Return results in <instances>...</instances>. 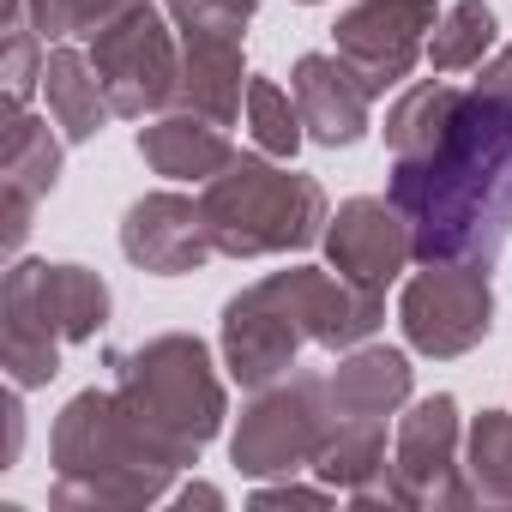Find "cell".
Returning <instances> with one entry per match:
<instances>
[{
  "mask_svg": "<svg viewBox=\"0 0 512 512\" xmlns=\"http://www.w3.org/2000/svg\"><path fill=\"white\" fill-rule=\"evenodd\" d=\"M332 494L326 488H296V482H284V488H260L253 494V506H326Z\"/></svg>",
  "mask_w": 512,
  "mask_h": 512,
  "instance_id": "28",
  "label": "cell"
},
{
  "mask_svg": "<svg viewBox=\"0 0 512 512\" xmlns=\"http://www.w3.org/2000/svg\"><path fill=\"white\" fill-rule=\"evenodd\" d=\"M338 428L332 410V386L314 374H296L284 386H260L229 434V458L241 476H290V470H314V458L326 452Z\"/></svg>",
  "mask_w": 512,
  "mask_h": 512,
  "instance_id": "7",
  "label": "cell"
},
{
  "mask_svg": "<svg viewBox=\"0 0 512 512\" xmlns=\"http://www.w3.org/2000/svg\"><path fill=\"white\" fill-rule=\"evenodd\" d=\"M55 506H151L169 494L175 464L133 422L121 392H79L55 422Z\"/></svg>",
  "mask_w": 512,
  "mask_h": 512,
  "instance_id": "3",
  "label": "cell"
},
{
  "mask_svg": "<svg viewBox=\"0 0 512 512\" xmlns=\"http://www.w3.org/2000/svg\"><path fill=\"white\" fill-rule=\"evenodd\" d=\"M91 67H97L115 115H127V121L175 103V85H181L175 37H169V25H163V13L151 0H133L127 13H115L91 37Z\"/></svg>",
  "mask_w": 512,
  "mask_h": 512,
  "instance_id": "8",
  "label": "cell"
},
{
  "mask_svg": "<svg viewBox=\"0 0 512 512\" xmlns=\"http://www.w3.org/2000/svg\"><path fill=\"white\" fill-rule=\"evenodd\" d=\"M434 0H356L350 13H338L332 43L338 55L362 73V85L374 97H386L398 79H410L422 37L434 31Z\"/></svg>",
  "mask_w": 512,
  "mask_h": 512,
  "instance_id": "10",
  "label": "cell"
},
{
  "mask_svg": "<svg viewBox=\"0 0 512 512\" xmlns=\"http://www.w3.org/2000/svg\"><path fill=\"white\" fill-rule=\"evenodd\" d=\"M464 476L476 500L512 506V410H482L464 440Z\"/></svg>",
  "mask_w": 512,
  "mask_h": 512,
  "instance_id": "21",
  "label": "cell"
},
{
  "mask_svg": "<svg viewBox=\"0 0 512 512\" xmlns=\"http://www.w3.org/2000/svg\"><path fill=\"white\" fill-rule=\"evenodd\" d=\"M290 97L302 109V127L314 145L326 151H344L368 133V103L374 91L362 85V73L332 49V55H302L296 73H290Z\"/></svg>",
  "mask_w": 512,
  "mask_h": 512,
  "instance_id": "14",
  "label": "cell"
},
{
  "mask_svg": "<svg viewBox=\"0 0 512 512\" xmlns=\"http://www.w3.org/2000/svg\"><path fill=\"white\" fill-rule=\"evenodd\" d=\"M115 368H121L115 392L133 410V422L163 446V458L175 470H187L199 458V446H211L223 416H229L211 350L199 338H187V332H163V338L127 350Z\"/></svg>",
  "mask_w": 512,
  "mask_h": 512,
  "instance_id": "5",
  "label": "cell"
},
{
  "mask_svg": "<svg viewBox=\"0 0 512 512\" xmlns=\"http://www.w3.org/2000/svg\"><path fill=\"white\" fill-rule=\"evenodd\" d=\"M121 253L151 278H181L211 260L217 241H211L205 205H193L181 193H145L121 217Z\"/></svg>",
  "mask_w": 512,
  "mask_h": 512,
  "instance_id": "13",
  "label": "cell"
},
{
  "mask_svg": "<svg viewBox=\"0 0 512 512\" xmlns=\"http://www.w3.org/2000/svg\"><path fill=\"white\" fill-rule=\"evenodd\" d=\"M247 67H241V37H211V31H181V85L175 103L187 115H205L229 127L241 115Z\"/></svg>",
  "mask_w": 512,
  "mask_h": 512,
  "instance_id": "16",
  "label": "cell"
},
{
  "mask_svg": "<svg viewBox=\"0 0 512 512\" xmlns=\"http://www.w3.org/2000/svg\"><path fill=\"white\" fill-rule=\"evenodd\" d=\"M332 410L350 422H386L398 404H410V356L404 350H350L332 374Z\"/></svg>",
  "mask_w": 512,
  "mask_h": 512,
  "instance_id": "17",
  "label": "cell"
},
{
  "mask_svg": "<svg viewBox=\"0 0 512 512\" xmlns=\"http://www.w3.org/2000/svg\"><path fill=\"white\" fill-rule=\"evenodd\" d=\"M494 49V13L482 0H458L446 7L428 31V67L434 73H464V67H482V55Z\"/></svg>",
  "mask_w": 512,
  "mask_h": 512,
  "instance_id": "22",
  "label": "cell"
},
{
  "mask_svg": "<svg viewBox=\"0 0 512 512\" xmlns=\"http://www.w3.org/2000/svg\"><path fill=\"white\" fill-rule=\"evenodd\" d=\"M326 260L338 278L362 290H386L416 260V235L392 199H344L338 217L326 223Z\"/></svg>",
  "mask_w": 512,
  "mask_h": 512,
  "instance_id": "12",
  "label": "cell"
},
{
  "mask_svg": "<svg viewBox=\"0 0 512 512\" xmlns=\"http://www.w3.org/2000/svg\"><path fill=\"white\" fill-rule=\"evenodd\" d=\"M458 440H464L458 404L446 392L410 404V416L398 422V452H392V470L410 488V506H470L476 500L464 458H458Z\"/></svg>",
  "mask_w": 512,
  "mask_h": 512,
  "instance_id": "11",
  "label": "cell"
},
{
  "mask_svg": "<svg viewBox=\"0 0 512 512\" xmlns=\"http://www.w3.org/2000/svg\"><path fill=\"white\" fill-rule=\"evenodd\" d=\"M181 506H223V494L205 488V482H193V488H181Z\"/></svg>",
  "mask_w": 512,
  "mask_h": 512,
  "instance_id": "29",
  "label": "cell"
},
{
  "mask_svg": "<svg viewBox=\"0 0 512 512\" xmlns=\"http://www.w3.org/2000/svg\"><path fill=\"white\" fill-rule=\"evenodd\" d=\"M211 241L229 260H266V253H302L326 241V193L314 175L278 169L266 157H229L199 193Z\"/></svg>",
  "mask_w": 512,
  "mask_h": 512,
  "instance_id": "6",
  "label": "cell"
},
{
  "mask_svg": "<svg viewBox=\"0 0 512 512\" xmlns=\"http://www.w3.org/2000/svg\"><path fill=\"white\" fill-rule=\"evenodd\" d=\"M127 7H133V0H31V25L49 43H61V37H97Z\"/></svg>",
  "mask_w": 512,
  "mask_h": 512,
  "instance_id": "25",
  "label": "cell"
},
{
  "mask_svg": "<svg viewBox=\"0 0 512 512\" xmlns=\"http://www.w3.org/2000/svg\"><path fill=\"white\" fill-rule=\"evenodd\" d=\"M247 127H253V145H260L266 157H296L302 139H308L302 109L272 79H247Z\"/></svg>",
  "mask_w": 512,
  "mask_h": 512,
  "instance_id": "24",
  "label": "cell"
},
{
  "mask_svg": "<svg viewBox=\"0 0 512 512\" xmlns=\"http://www.w3.org/2000/svg\"><path fill=\"white\" fill-rule=\"evenodd\" d=\"M139 157L157 169V175H169V181H211L217 169H229V139H223V127L217 121H205V115H163V121H151V127H139Z\"/></svg>",
  "mask_w": 512,
  "mask_h": 512,
  "instance_id": "18",
  "label": "cell"
},
{
  "mask_svg": "<svg viewBox=\"0 0 512 512\" xmlns=\"http://www.w3.org/2000/svg\"><path fill=\"white\" fill-rule=\"evenodd\" d=\"M109 326V284L85 266L19 260L0 284V362L13 386H49L61 344H85Z\"/></svg>",
  "mask_w": 512,
  "mask_h": 512,
  "instance_id": "4",
  "label": "cell"
},
{
  "mask_svg": "<svg viewBox=\"0 0 512 512\" xmlns=\"http://www.w3.org/2000/svg\"><path fill=\"white\" fill-rule=\"evenodd\" d=\"M386 320V290H362L350 278L296 266V272H272L260 284H247L241 296H229L223 308V368L235 386L260 392L278 386L302 344H326V350H356L362 338H374Z\"/></svg>",
  "mask_w": 512,
  "mask_h": 512,
  "instance_id": "2",
  "label": "cell"
},
{
  "mask_svg": "<svg viewBox=\"0 0 512 512\" xmlns=\"http://www.w3.org/2000/svg\"><path fill=\"white\" fill-rule=\"evenodd\" d=\"M452 103H458V85H440V79L410 85V91L392 103V115H386V145H392V157H416V151H428V145L440 139Z\"/></svg>",
  "mask_w": 512,
  "mask_h": 512,
  "instance_id": "23",
  "label": "cell"
},
{
  "mask_svg": "<svg viewBox=\"0 0 512 512\" xmlns=\"http://www.w3.org/2000/svg\"><path fill=\"white\" fill-rule=\"evenodd\" d=\"M0 79H7V115H19L31 103V85H43V55H37V25L31 19L7 25V67H0Z\"/></svg>",
  "mask_w": 512,
  "mask_h": 512,
  "instance_id": "26",
  "label": "cell"
},
{
  "mask_svg": "<svg viewBox=\"0 0 512 512\" xmlns=\"http://www.w3.org/2000/svg\"><path fill=\"white\" fill-rule=\"evenodd\" d=\"M398 326L404 344L452 362L464 350H476L494 326V290H488V266H458V260H434L428 272H416L404 284L398 302Z\"/></svg>",
  "mask_w": 512,
  "mask_h": 512,
  "instance_id": "9",
  "label": "cell"
},
{
  "mask_svg": "<svg viewBox=\"0 0 512 512\" xmlns=\"http://www.w3.org/2000/svg\"><path fill=\"white\" fill-rule=\"evenodd\" d=\"M314 470L326 476V488H344V494L380 482V476L392 470V464H386V428H380V422H350V416H338V428H332L326 452L314 458Z\"/></svg>",
  "mask_w": 512,
  "mask_h": 512,
  "instance_id": "20",
  "label": "cell"
},
{
  "mask_svg": "<svg viewBox=\"0 0 512 512\" xmlns=\"http://www.w3.org/2000/svg\"><path fill=\"white\" fill-rule=\"evenodd\" d=\"M43 91H49L55 127H61L73 145L97 139V133L109 127V115H115V103H109V91H103L91 55H79V49H67V43L43 55Z\"/></svg>",
  "mask_w": 512,
  "mask_h": 512,
  "instance_id": "19",
  "label": "cell"
},
{
  "mask_svg": "<svg viewBox=\"0 0 512 512\" xmlns=\"http://www.w3.org/2000/svg\"><path fill=\"white\" fill-rule=\"evenodd\" d=\"M175 31H211V37H241V25L260 13V0H163Z\"/></svg>",
  "mask_w": 512,
  "mask_h": 512,
  "instance_id": "27",
  "label": "cell"
},
{
  "mask_svg": "<svg viewBox=\"0 0 512 512\" xmlns=\"http://www.w3.org/2000/svg\"><path fill=\"white\" fill-rule=\"evenodd\" d=\"M302 7H320V0H302Z\"/></svg>",
  "mask_w": 512,
  "mask_h": 512,
  "instance_id": "30",
  "label": "cell"
},
{
  "mask_svg": "<svg viewBox=\"0 0 512 512\" xmlns=\"http://www.w3.org/2000/svg\"><path fill=\"white\" fill-rule=\"evenodd\" d=\"M61 181V139L37 115H7V145H0V187H7V253L25 247L37 199H49Z\"/></svg>",
  "mask_w": 512,
  "mask_h": 512,
  "instance_id": "15",
  "label": "cell"
},
{
  "mask_svg": "<svg viewBox=\"0 0 512 512\" xmlns=\"http://www.w3.org/2000/svg\"><path fill=\"white\" fill-rule=\"evenodd\" d=\"M386 199L404 211L422 266H494L512 235V43L482 67L476 91H458L428 151L392 157Z\"/></svg>",
  "mask_w": 512,
  "mask_h": 512,
  "instance_id": "1",
  "label": "cell"
}]
</instances>
